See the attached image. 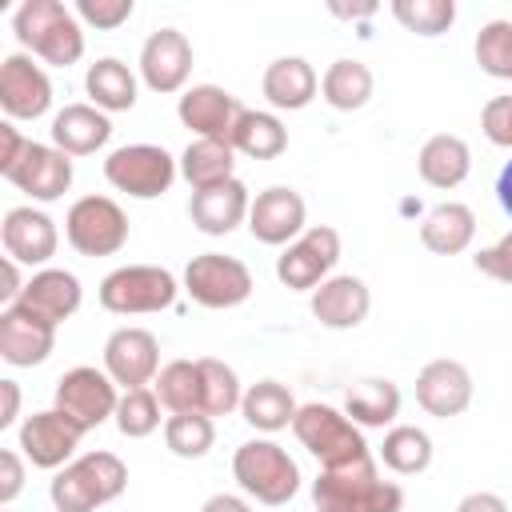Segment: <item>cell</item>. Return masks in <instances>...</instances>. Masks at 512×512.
I'll return each instance as SVG.
<instances>
[{
	"label": "cell",
	"instance_id": "41",
	"mask_svg": "<svg viewBox=\"0 0 512 512\" xmlns=\"http://www.w3.org/2000/svg\"><path fill=\"white\" fill-rule=\"evenodd\" d=\"M476 64L496 80H512V20H488L476 32Z\"/></svg>",
	"mask_w": 512,
	"mask_h": 512
},
{
	"label": "cell",
	"instance_id": "40",
	"mask_svg": "<svg viewBox=\"0 0 512 512\" xmlns=\"http://www.w3.org/2000/svg\"><path fill=\"white\" fill-rule=\"evenodd\" d=\"M200 372H204V416H228L232 408H240L244 392H240V376L212 356H200Z\"/></svg>",
	"mask_w": 512,
	"mask_h": 512
},
{
	"label": "cell",
	"instance_id": "51",
	"mask_svg": "<svg viewBox=\"0 0 512 512\" xmlns=\"http://www.w3.org/2000/svg\"><path fill=\"white\" fill-rule=\"evenodd\" d=\"M496 200H500V208H504V216H512V160L500 168V176H496Z\"/></svg>",
	"mask_w": 512,
	"mask_h": 512
},
{
	"label": "cell",
	"instance_id": "32",
	"mask_svg": "<svg viewBox=\"0 0 512 512\" xmlns=\"http://www.w3.org/2000/svg\"><path fill=\"white\" fill-rule=\"evenodd\" d=\"M372 88H376V80H372V68L364 64V60H332L328 64V72L320 76V92H324V100H328V108H336V112H356V108H364L368 100H372Z\"/></svg>",
	"mask_w": 512,
	"mask_h": 512
},
{
	"label": "cell",
	"instance_id": "25",
	"mask_svg": "<svg viewBox=\"0 0 512 512\" xmlns=\"http://www.w3.org/2000/svg\"><path fill=\"white\" fill-rule=\"evenodd\" d=\"M260 88H264V100H268L272 108H280V112H300V108H308V104L316 100L320 76H316V68H312L304 56H280V60H272V64L264 68Z\"/></svg>",
	"mask_w": 512,
	"mask_h": 512
},
{
	"label": "cell",
	"instance_id": "12",
	"mask_svg": "<svg viewBox=\"0 0 512 512\" xmlns=\"http://www.w3.org/2000/svg\"><path fill=\"white\" fill-rule=\"evenodd\" d=\"M80 436H84V428L72 424L60 408H44V412L24 416L20 452H24V460H32V468L60 472L64 464H72V452L80 448Z\"/></svg>",
	"mask_w": 512,
	"mask_h": 512
},
{
	"label": "cell",
	"instance_id": "38",
	"mask_svg": "<svg viewBox=\"0 0 512 512\" xmlns=\"http://www.w3.org/2000/svg\"><path fill=\"white\" fill-rule=\"evenodd\" d=\"M160 396H156V388H128L124 396H120V404H116V428H120V436H128V440H140V436H152L156 428H160Z\"/></svg>",
	"mask_w": 512,
	"mask_h": 512
},
{
	"label": "cell",
	"instance_id": "45",
	"mask_svg": "<svg viewBox=\"0 0 512 512\" xmlns=\"http://www.w3.org/2000/svg\"><path fill=\"white\" fill-rule=\"evenodd\" d=\"M20 492H24V460L12 448H4L0 452V504H12Z\"/></svg>",
	"mask_w": 512,
	"mask_h": 512
},
{
	"label": "cell",
	"instance_id": "1",
	"mask_svg": "<svg viewBox=\"0 0 512 512\" xmlns=\"http://www.w3.org/2000/svg\"><path fill=\"white\" fill-rule=\"evenodd\" d=\"M312 504L316 512H400L404 488L380 480L376 460L364 456L340 468H324L312 480Z\"/></svg>",
	"mask_w": 512,
	"mask_h": 512
},
{
	"label": "cell",
	"instance_id": "4",
	"mask_svg": "<svg viewBox=\"0 0 512 512\" xmlns=\"http://www.w3.org/2000/svg\"><path fill=\"white\" fill-rule=\"evenodd\" d=\"M232 476L256 504H268V508H280L300 492V468L276 440L240 444L232 456Z\"/></svg>",
	"mask_w": 512,
	"mask_h": 512
},
{
	"label": "cell",
	"instance_id": "44",
	"mask_svg": "<svg viewBox=\"0 0 512 512\" xmlns=\"http://www.w3.org/2000/svg\"><path fill=\"white\" fill-rule=\"evenodd\" d=\"M472 264H476V272H484V276H492L500 284H512V232H504L496 244L480 248L472 256Z\"/></svg>",
	"mask_w": 512,
	"mask_h": 512
},
{
	"label": "cell",
	"instance_id": "19",
	"mask_svg": "<svg viewBox=\"0 0 512 512\" xmlns=\"http://www.w3.org/2000/svg\"><path fill=\"white\" fill-rule=\"evenodd\" d=\"M56 348V324H48L44 316L8 304L0 312V360L12 368H32L44 364L48 352Z\"/></svg>",
	"mask_w": 512,
	"mask_h": 512
},
{
	"label": "cell",
	"instance_id": "30",
	"mask_svg": "<svg viewBox=\"0 0 512 512\" xmlns=\"http://www.w3.org/2000/svg\"><path fill=\"white\" fill-rule=\"evenodd\" d=\"M228 144L252 160H276L284 148H288V128L280 124L276 112H256V108H244L232 124V136Z\"/></svg>",
	"mask_w": 512,
	"mask_h": 512
},
{
	"label": "cell",
	"instance_id": "52",
	"mask_svg": "<svg viewBox=\"0 0 512 512\" xmlns=\"http://www.w3.org/2000/svg\"><path fill=\"white\" fill-rule=\"evenodd\" d=\"M332 12H336V16H368V12H376V4H360V8H340V4H332Z\"/></svg>",
	"mask_w": 512,
	"mask_h": 512
},
{
	"label": "cell",
	"instance_id": "5",
	"mask_svg": "<svg viewBox=\"0 0 512 512\" xmlns=\"http://www.w3.org/2000/svg\"><path fill=\"white\" fill-rule=\"evenodd\" d=\"M292 432L320 460V468H340V464H352V460L372 456L360 424H352L332 404H304L296 412V420H292Z\"/></svg>",
	"mask_w": 512,
	"mask_h": 512
},
{
	"label": "cell",
	"instance_id": "37",
	"mask_svg": "<svg viewBox=\"0 0 512 512\" xmlns=\"http://www.w3.org/2000/svg\"><path fill=\"white\" fill-rule=\"evenodd\" d=\"M164 444L180 460H200L216 444V424L204 412H172L164 420Z\"/></svg>",
	"mask_w": 512,
	"mask_h": 512
},
{
	"label": "cell",
	"instance_id": "31",
	"mask_svg": "<svg viewBox=\"0 0 512 512\" xmlns=\"http://www.w3.org/2000/svg\"><path fill=\"white\" fill-rule=\"evenodd\" d=\"M84 88H88V96H92V104L100 112H128V108H136V76L116 56H104V60L88 64Z\"/></svg>",
	"mask_w": 512,
	"mask_h": 512
},
{
	"label": "cell",
	"instance_id": "20",
	"mask_svg": "<svg viewBox=\"0 0 512 512\" xmlns=\"http://www.w3.org/2000/svg\"><path fill=\"white\" fill-rule=\"evenodd\" d=\"M416 404L428 416L452 420L472 404V372L460 360H428L416 372Z\"/></svg>",
	"mask_w": 512,
	"mask_h": 512
},
{
	"label": "cell",
	"instance_id": "10",
	"mask_svg": "<svg viewBox=\"0 0 512 512\" xmlns=\"http://www.w3.org/2000/svg\"><path fill=\"white\" fill-rule=\"evenodd\" d=\"M340 260V232L328 224L304 228L280 256H276V280L292 292H316Z\"/></svg>",
	"mask_w": 512,
	"mask_h": 512
},
{
	"label": "cell",
	"instance_id": "42",
	"mask_svg": "<svg viewBox=\"0 0 512 512\" xmlns=\"http://www.w3.org/2000/svg\"><path fill=\"white\" fill-rule=\"evenodd\" d=\"M132 12H136L132 0H76V16L84 24H92V28H104V32L120 28Z\"/></svg>",
	"mask_w": 512,
	"mask_h": 512
},
{
	"label": "cell",
	"instance_id": "2",
	"mask_svg": "<svg viewBox=\"0 0 512 512\" xmlns=\"http://www.w3.org/2000/svg\"><path fill=\"white\" fill-rule=\"evenodd\" d=\"M12 32L20 48L40 56L52 68H68L84 56V28L60 0H24L12 16Z\"/></svg>",
	"mask_w": 512,
	"mask_h": 512
},
{
	"label": "cell",
	"instance_id": "9",
	"mask_svg": "<svg viewBox=\"0 0 512 512\" xmlns=\"http://www.w3.org/2000/svg\"><path fill=\"white\" fill-rule=\"evenodd\" d=\"M184 292L200 308H236L252 296V272L244 260L224 252H200L184 268Z\"/></svg>",
	"mask_w": 512,
	"mask_h": 512
},
{
	"label": "cell",
	"instance_id": "27",
	"mask_svg": "<svg viewBox=\"0 0 512 512\" xmlns=\"http://www.w3.org/2000/svg\"><path fill=\"white\" fill-rule=\"evenodd\" d=\"M416 168H420V180L432 184V188H460L472 172V152L460 136L452 132H440V136H428L420 156H416Z\"/></svg>",
	"mask_w": 512,
	"mask_h": 512
},
{
	"label": "cell",
	"instance_id": "29",
	"mask_svg": "<svg viewBox=\"0 0 512 512\" xmlns=\"http://www.w3.org/2000/svg\"><path fill=\"white\" fill-rule=\"evenodd\" d=\"M344 416L360 428H384L400 416V388L384 376H368L344 392Z\"/></svg>",
	"mask_w": 512,
	"mask_h": 512
},
{
	"label": "cell",
	"instance_id": "24",
	"mask_svg": "<svg viewBox=\"0 0 512 512\" xmlns=\"http://www.w3.org/2000/svg\"><path fill=\"white\" fill-rule=\"evenodd\" d=\"M80 300H84V292H80V280L68 272V268H40V272H32L28 276V284H24V292H20V308H28V312H36V316H44L48 324H64L76 308H80Z\"/></svg>",
	"mask_w": 512,
	"mask_h": 512
},
{
	"label": "cell",
	"instance_id": "35",
	"mask_svg": "<svg viewBox=\"0 0 512 512\" xmlns=\"http://www.w3.org/2000/svg\"><path fill=\"white\" fill-rule=\"evenodd\" d=\"M160 404L168 412H204V372L200 360H172L152 380Z\"/></svg>",
	"mask_w": 512,
	"mask_h": 512
},
{
	"label": "cell",
	"instance_id": "36",
	"mask_svg": "<svg viewBox=\"0 0 512 512\" xmlns=\"http://www.w3.org/2000/svg\"><path fill=\"white\" fill-rule=\"evenodd\" d=\"M380 460L396 476H416V472H424L432 464V436L424 428H416V424H396V428L384 432Z\"/></svg>",
	"mask_w": 512,
	"mask_h": 512
},
{
	"label": "cell",
	"instance_id": "46",
	"mask_svg": "<svg viewBox=\"0 0 512 512\" xmlns=\"http://www.w3.org/2000/svg\"><path fill=\"white\" fill-rule=\"evenodd\" d=\"M24 148H28V136H20L12 124H0V176L20 160Z\"/></svg>",
	"mask_w": 512,
	"mask_h": 512
},
{
	"label": "cell",
	"instance_id": "48",
	"mask_svg": "<svg viewBox=\"0 0 512 512\" xmlns=\"http://www.w3.org/2000/svg\"><path fill=\"white\" fill-rule=\"evenodd\" d=\"M456 512H508V504H504L496 492H468V496L456 504Z\"/></svg>",
	"mask_w": 512,
	"mask_h": 512
},
{
	"label": "cell",
	"instance_id": "6",
	"mask_svg": "<svg viewBox=\"0 0 512 512\" xmlns=\"http://www.w3.org/2000/svg\"><path fill=\"white\" fill-rule=\"evenodd\" d=\"M176 276L160 264H124L100 280V304L116 316L164 312L176 304Z\"/></svg>",
	"mask_w": 512,
	"mask_h": 512
},
{
	"label": "cell",
	"instance_id": "7",
	"mask_svg": "<svg viewBox=\"0 0 512 512\" xmlns=\"http://www.w3.org/2000/svg\"><path fill=\"white\" fill-rule=\"evenodd\" d=\"M180 164L160 148V144H124L116 152H108L104 160V180L132 196V200H156L172 188Z\"/></svg>",
	"mask_w": 512,
	"mask_h": 512
},
{
	"label": "cell",
	"instance_id": "47",
	"mask_svg": "<svg viewBox=\"0 0 512 512\" xmlns=\"http://www.w3.org/2000/svg\"><path fill=\"white\" fill-rule=\"evenodd\" d=\"M16 416H20V384L0 380V428H12Z\"/></svg>",
	"mask_w": 512,
	"mask_h": 512
},
{
	"label": "cell",
	"instance_id": "21",
	"mask_svg": "<svg viewBox=\"0 0 512 512\" xmlns=\"http://www.w3.org/2000/svg\"><path fill=\"white\" fill-rule=\"evenodd\" d=\"M240 112H244V104L220 84H192L176 104L180 124L192 128L196 140H228Z\"/></svg>",
	"mask_w": 512,
	"mask_h": 512
},
{
	"label": "cell",
	"instance_id": "18",
	"mask_svg": "<svg viewBox=\"0 0 512 512\" xmlns=\"http://www.w3.org/2000/svg\"><path fill=\"white\" fill-rule=\"evenodd\" d=\"M0 108L12 120H36L52 108V80L32 56L12 52L0 64Z\"/></svg>",
	"mask_w": 512,
	"mask_h": 512
},
{
	"label": "cell",
	"instance_id": "33",
	"mask_svg": "<svg viewBox=\"0 0 512 512\" xmlns=\"http://www.w3.org/2000/svg\"><path fill=\"white\" fill-rule=\"evenodd\" d=\"M232 168H236V148L228 140H192L180 156V176L192 184V192L232 180Z\"/></svg>",
	"mask_w": 512,
	"mask_h": 512
},
{
	"label": "cell",
	"instance_id": "13",
	"mask_svg": "<svg viewBox=\"0 0 512 512\" xmlns=\"http://www.w3.org/2000/svg\"><path fill=\"white\" fill-rule=\"evenodd\" d=\"M4 180L12 188H20L24 196L40 200V204H52L60 200L68 188H72V156L60 152L56 144H36L28 140V148L20 152V160L4 172Z\"/></svg>",
	"mask_w": 512,
	"mask_h": 512
},
{
	"label": "cell",
	"instance_id": "15",
	"mask_svg": "<svg viewBox=\"0 0 512 512\" xmlns=\"http://www.w3.org/2000/svg\"><path fill=\"white\" fill-rule=\"evenodd\" d=\"M0 244H4V256L16 260V264H48L56 256V244H60V232H56V220L32 204H16L4 212V224H0Z\"/></svg>",
	"mask_w": 512,
	"mask_h": 512
},
{
	"label": "cell",
	"instance_id": "23",
	"mask_svg": "<svg viewBox=\"0 0 512 512\" xmlns=\"http://www.w3.org/2000/svg\"><path fill=\"white\" fill-rule=\"evenodd\" d=\"M368 308H372V292L360 276H328L312 292V316L332 332H348L364 324Z\"/></svg>",
	"mask_w": 512,
	"mask_h": 512
},
{
	"label": "cell",
	"instance_id": "49",
	"mask_svg": "<svg viewBox=\"0 0 512 512\" xmlns=\"http://www.w3.org/2000/svg\"><path fill=\"white\" fill-rule=\"evenodd\" d=\"M24 284H28V280H20V264L4 256V288H0V300H4V308L20 300V292H24Z\"/></svg>",
	"mask_w": 512,
	"mask_h": 512
},
{
	"label": "cell",
	"instance_id": "16",
	"mask_svg": "<svg viewBox=\"0 0 512 512\" xmlns=\"http://www.w3.org/2000/svg\"><path fill=\"white\" fill-rule=\"evenodd\" d=\"M192 76V44L180 28H156L144 48H140V80L160 92V96H172L188 84Z\"/></svg>",
	"mask_w": 512,
	"mask_h": 512
},
{
	"label": "cell",
	"instance_id": "34",
	"mask_svg": "<svg viewBox=\"0 0 512 512\" xmlns=\"http://www.w3.org/2000/svg\"><path fill=\"white\" fill-rule=\"evenodd\" d=\"M240 412H244V420H248L256 432H280V428H288V424L296 420L300 404L292 400V392H288L280 380H260V384H252V388L244 392Z\"/></svg>",
	"mask_w": 512,
	"mask_h": 512
},
{
	"label": "cell",
	"instance_id": "39",
	"mask_svg": "<svg viewBox=\"0 0 512 512\" xmlns=\"http://www.w3.org/2000/svg\"><path fill=\"white\" fill-rule=\"evenodd\" d=\"M392 16L416 36H440L456 24L452 0H392Z\"/></svg>",
	"mask_w": 512,
	"mask_h": 512
},
{
	"label": "cell",
	"instance_id": "50",
	"mask_svg": "<svg viewBox=\"0 0 512 512\" xmlns=\"http://www.w3.org/2000/svg\"><path fill=\"white\" fill-rule=\"evenodd\" d=\"M200 512H252V508H248V500H240L232 492H216V496H208L200 504Z\"/></svg>",
	"mask_w": 512,
	"mask_h": 512
},
{
	"label": "cell",
	"instance_id": "8",
	"mask_svg": "<svg viewBox=\"0 0 512 512\" xmlns=\"http://www.w3.org/2000/svg\"><path fill=\"white\" fill-rule=\"evenodd\" d=\"M64 236L80 256H116L128 244V216L112 196H80L64 216Z\"/></svg>",
	"mask_w": 512,
	"mask_h": 512
},
{
	"label": "cell",
	"instance_id": "22",
	"mask_svg": "<svg viewBox=\"0 0 512 512\" xmlns=\"http://www.w3.org/2000/svg\"><path fill=\"white\" fill-rule=\"evenodd\" d=\"M248 208H252L248 188L236 176L224 180V184H216V188L192 192V200H188V216H192V224L204 236H228L232 228H240L248 220Z\"/></svg>",
	"mask_w": 512,
	"mask_h": 512
},
{
	"label": "cell",
	"instance_id": "3",
	"mask_svg": "<svg viewBox=\"0 0 512 512\" xmlns=\"http://www.w3.org/2000/svg\"><path fill=\"white\" fill-rule=\"evenodd\" d=\"M124 488H128L124 460L116 452H88L52 476L48 496H52L56 512H96V508L112 504Z\"/></svg>",
	"mask_w": 512,
	"mask_h": 512
},
{
	"label": "cell",
	"instance_id": "28",
	"mask_svg": "<svg viewBox=\"0 0 512 512\" xmlns=\"http://www.w3.org/2000/svg\"><path fill=\"white\" fill-rule=\"evenodd\" d=\"M476 236V216L468 204H456V200H444L436 204L424 224H420V244L436 256H460Z\"/></svg>",
	"mask_w": 512,
	"mask_h": 512
},
{
	"label": "cell",
	"instance_id": "11",
	"mask_svg": "<svg viewBox=\"0 0 512 512\" xmlns=\"http://www.w3.org/2000/svg\"><path fill=\"white\" fill-rule=\"evenodd\" d=\"M116 404H120V392H116V380L104 368L76 364L56 380V408L72 424H80L84 432H92L108 416H116Z\"/></svg>",
	"mask_w": 512,
	"mask_h": 512
},
{
	"label": "cell",
	"instance_id": "14",
	"mask_svg": "<svg viewBox=\"0 0 512 512\" xmlns=\"http://www.w3.org/2000/svg\"><path fill=\"white\" fill-rule=\"evenodd\" d=\"M104 372L128 392V388H148L160 376V344L148 328H116L104 340Z\"/></svg>",
	"mask_w": 512,
	"mask_h": 512
},
{
	"label": "cell",
	"instance_id": "43",
	"mask_svg": "<svg viewBox=\"0 0 512 512\" xmlns=\"http://www.w3.org/2000/svg\"><path fill=\"white\" fill-rule=\"evenodd\" d=\"M480 128L492 144L512 148V96H492L480 112Z\"/></svg>",
	"mask_w": 512,
	"mask_h": 512
},
{
	"label": "cell",
	"instance_id": "17",
	"mask_svg": "<svg viewBox=\"0 0 512 512\" xmlns=\"http://www.w3.org/2000/svg\"><path fill=\"white\" fill-rule=\"evenodd\" d=\"M304 196L288 184H272L264 192H256L252 208H248V232L260 240V244H272V248H288L296 236H304Z\"/></svg>",
	"mask_w": 512,
	"mask_h": 512
},
{
	"label": "cell",
	"instance_id": "26",
	"mask_svg": "<svg viewBox=\"0 0 512 512\" xmlns=\"http://www.w3.org/2000/svg\"><path fill=\"white\" fill-rule=\"evenodd\" d=\"M112 120L96 104H64L52 116V144L68 156H92L108 144Z\"/></svg>",
	"mask_w": 512,
	"mask_h": 512
}]
</instances>
